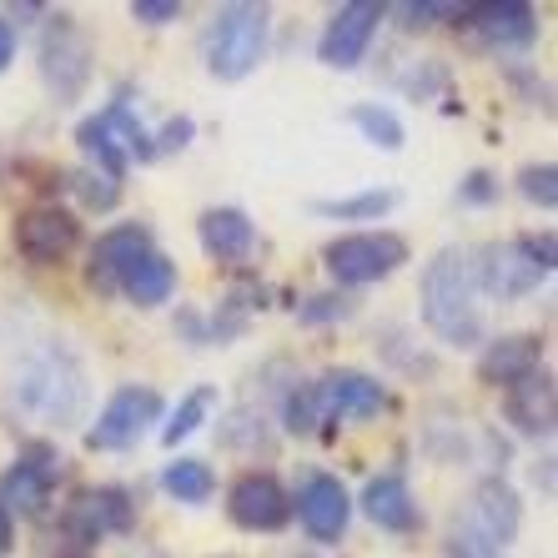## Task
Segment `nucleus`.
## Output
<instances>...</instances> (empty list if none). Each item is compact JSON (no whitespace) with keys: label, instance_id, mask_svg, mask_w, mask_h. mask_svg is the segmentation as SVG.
<instances>
[{"label":"nucleus","instance_id":"nucleus-13","mask_svg":"<svg viewBox=\"0 0 558 558\" xmlns=\"http://www.w3.org/2000/svg\"><path fill=\"white\" fill-rule=\"evenodd\" d=\"M81 247V221L76 211L56 207V202H40V207H26L15 217V252L36 267H56L71 252Z\"/></svg>","mask_w":558,"mask_h":558},{"label":"nucleus","instance_id":"nucleus-18","mask_svg":"<svg viewBox=\"0 0 558 558\" xmlns=\"http://www.w3.org/2000/svg\"><path fill=\"white\" fill-rule=\"evenodd\" d=\"M196 242L217 267H242L257 252V221L242 207H207L196 217Z\"/></svg>","mask_w":558,"mask_h":558},{"label":"nucleus","instance_id":"nucleus-9","mask_svg":"<svg viewBox=\"0 0 558 558\" xmlns=\"http://www.w3.org/2000/svg\"><path fill=\"white\" fill-rule=\"evenodd\" d=\"M56 483H65V458L51 442H31L26 453L15 458V468L0 473V513L5 519H40L51 504Z\"/></svg>","mask_w":558,"mask_h":558},{"label":"nucleus","instance_id":"nucleus-39","mask_svg":"<svg viewBox=\"0 0 558 558\" xmlns=\"http://www.w3.org/2000/svg\"><path fill=\"white\" fill-rule=\"evenodd\" d=\"M15 554V523L0 513V558H11Z\"/></svg>","mask_w":558,"mask_h":558},{"label":"nucleus","instance_id":"nucleus-22","mask_svg":"<svg viewBox=\"0 0 558 558\" xmlns=\"http://www.w3.org/2000/svg\"><path fill=\"white\" fill-rule=\"evenodd\" d=\"M177 282H182V272H177V262L167 257V252H146L136 267H131L126 277H121V298L131 302V307H142V312H151V307H167L171 298H177Z\"/></svg>","mask_w":558,"mask_h":558},{"label":"nucleus","instance_id":"nucleus-35","mask_svg":"<svg viewBox=\"0 0 558 558\" xmlns=\"http://www.w3.org/2000/svg\"><path fill=\"white\" fill-rule=\"evenodd\" d=\"M438 86H448V71H442L438 61H423V65H413V71L403 76V92L417 96V101H428Z\"/></svg>","mask_w":558,"mask_h":558},{"label":"nucleus","instance_id":"nucleus-33","mask_svg":"<svg viewBox=\"0 0 558 558\" xmlns=\"http://www.w3.org/2000/svg\"><path fill=\"white\" fill-rule=\"evenodd\" d=\"M192 136H196V121L192 117H171L161 131H151V146H156V156L186 151V146H192Z\"/></svg>","mask_w":558,"mask_h":558},{"label":"nucleus","instance_id":"nucleus-11","mask_svg":"<svg viewBox=\"0 0 558 558\" xmlns=\"http://www.w3.org/2000/svg\"><path fill=\"white\" fill-rule=\"evenodd\" d=\"M40 81L51 86L56 106H71L92 81V40L71 15H51L40 36Z\"/></svg>","mask_w":558,"mask_h":558},{"label":"nucleus","instance_id":"nucleus-27","mask_svg":"<svg viewBox=\"0 0 558 558\" xmlns=\"http://www.w3.org/2000/svg\"><path fill=\"white\" fill-rule=\"evenodd\" d=\"M161 488H167L177 504L196 508L217 494V473H211V463H202V458H171V463L161 468Z\"/></svg>","mask_w":558,"mask_h":558},{"label":"nucleus","instance_id":"nucleus-1","mask_svg":"<svg viewBox=\"0 0 558 558\" xmlns=\"http://www.w3.org/2000/svg\"><path fill=\"white\" fill-rule=\"evenodd\" d=\"M11 403L21 417L40 423L51 433H65L86 423L92 408V383H86V363L65 338H46L31 352H21V363L11 373Z\"/></svg>","mask_w":558,"mask_h":558},{"label":"nucleus","instance_id":"nucleus-31","mask_svg":"<svg viewBox=\"0 0 558 558\" xmlns=\"http://www.w3.org/2000/svg\"><path fill=\"white\" fill-rule=\"evenodd\" d=\"M65 186L81 196V207L86 211H117V202H121V182H111V177H101V171H71Z\"/></svg>","mask_w":558,"mask_h":558},{"label":"nucleus","instance_id":"nucleus-34","mask_svg":"<svg viewBox=\"0 0 558 558\" xmlns=\"http://www.w3.org/2000/svg\"><path fill=\"white\" fill-rule=\"evenodd\" d=\"M182 0H131V21H142V26H171V21H182Z\"/></svg>","mask_w":558,"mask_h":558},{"label":"nucleus","instance_id":"nucleus-23","mask_svg":"<svg viewBox=\"0 0 558 558\" xmlns=\"http://www.w3.org/2000/svg\"><path fill=\"white\" fill-rule=\"evenodd\" d=\"M403 207V192L398 186H367V192H348V196H327V202H312V211L327 221H383L388 211Z\"/></svg>","mask_w":558,"mask_h":558},{"label":"nucleus","instance_id":"nucleus-19","mask_svg":"<svg viewBox=\"0 0 558 558\" xmlns=\"http://www.w3.org/2000/svg\"><path fill=\"white\" fill-rule=\"evenodd\" d=\"M538 367H544V338L538 332H504V338H488L478 352V383L504 392L523 377H533Z\"/></svg>","mask_w":558,"mask_h":558},{"label":"nucleus","instance_id":"nucleus-3","mask_svg":"<svg viewBox=\"0 0 558 558\" xmlns=\"http://www.w3.org/2000/svg\"><path fill=\"white\" fill-rule=\"evenodd\" d=\"M267 46H272V5L232 0V5L211 11L207 36H202V61L217 81H247L267 61Z\"/></svg>","mask_w":558,"mask_h":558},{"label":"nucleus","instance_id":"nucleus-7","mask_svg":"<svg viewBox=\"0 0 558 558\" xmlns=\"http://www.w3.org/2000/svg\"><path fill=\"white\" fill-rule=\"evenodd\" d=\"M136 529V498L121 483H96V488H76L71 504L61 508V538L71 554H92L101 538Z\"/></svg>","mask_w":558,"mask_h":558},{"label":"nucleus","instance_id":"nucleus-28","mask_svg":"<svg viewBox=\"0 0 558 558\" xmlns=\"http://www.w3.org/2000/svg\"><path fill=\"white\" fill-rule=\"evenodd\" d=\"M106 117V126L117 131V142H121V151H126V161H156V146H151V131H146V121L131 111V101L126 96H117V101L101 111Z\"/></svg>","mask_w":558,"mask_h":558},{"label":"nucleus","instance_id":"nucleus-37","mask_svg":"<svg viewBox=\"0 0 558 558\" xmlns=\"http://www.w3.org/2000/svg\"><path fill=\"white\" fill-rule=\"evenodd\" d=\"M438 15H458V5H403V26L408 31H428Z\"/></svg>","mask_w":558,"mask_h":558},{"label":"nucleus","instance_id":"nucleus-15","mask_svg":"<svg viewBox=\"0 0 558 558\" xmlns=\"http://www.w3.org/2000/svg\"><path fill=\"white\" fill-rule=\"evenodd\" d=\"M292 513H298L302 533H307L312 544L332 548L352 523V494L332 473H312V478H302L298 498H292Z\"/></svg>","mask_w":558,"mask_h":558},{"label":"nucleus","instance_id":"nucleus-16","mask_svg":"<svg viewBox=\"0 0 558 558\" xmlns=\"http://www.w3.org/2000/svg\"><path fill=\"white\" fill-rule=\"evenodd\" d=\"M473 40L488 51H529L538 40V11L523 0H483V5H463L458 11Z\"/></svg>","mask_w":558,"mask_h":558},{"label":"nucleus","instance_id":"nucleus-25","mask_svg":"<svg viewBox=\"0 0 558 558\" xmlns=\"http://www.w3.org/2000/svg\"><path fill=\"white\" fill-rule=\"evenodd\" d=\"M348 121L357 126V136H363L367 146H377V151H403L408 146L403 117H398L392 106H383V101H357L348 111Z\"/></svg>","mask_w":558,"mask_h":558},{"label":"nucleus","instance_id":"nucleus-14","mask_svg":"<svg viewBox=\"0 0 558 558\" xmlns=\"http://www.w3.org/2000/svg\"><path fill=\"white\" fill-rule=\"evenodd\" d=\"M227 519L242 533H282L292 523V494L272 473H242V478L227 488Z\"/></svg>","mask_w":558,"mask_h":558},{"label":"nucleus","instance_id":"nucleus-32","mask_svg":"<svg viewBox=\"0 0 558 558\" xmlns=\"http://www.w3.org/2000/svg\"><path fill=\"white\" fill-rule=\"evenodd\" d=\"M458 202H463V207H494L498 202V177L494 171H468L463 182H458Z\"/></svg>","mask_w":558,"mask_h":558},{"label":"nucleus","instance_id":"nucleus-4","mask_svg":"<svg viewBox=\"0 0 558 558\" xmlns=\"http://www.w3.org/2000/svg\"><path fill=\"white\" fill-rule=\"evenodd\" d=\"M519 529H523V504L513 494V483L488 473L468 498L463 519L448 533L442 558H504L513 548V538H519Z\"/></svg>","mask_w":558,"mask_h":558},{"label":"nucleus","instance_id":"nucleus-26","mask_svg":"<svg viewBox=\"0 0 558 558\" xmlns=\"http://www.w3.org/2000/svg\"><path fill=\"white\" fill-rule=\"evenodd\" d=\"M217 403H221V398H217V388H211V383L192 388L182 403L167 413V423H161V442H167V448H177V442H186L192 433H202V423H211Z\"/></svg>","mask_w":558,"mask_h":558},{"label":"nucleus","instance_id":"nucleus-38","mask_svg":"<svg viewBox=\"0 0 558 558\" xmlns=\"http://www.w3.org/2000/svg\"><path fill=\"white\" fill-rule=\"evenodd\" d=\"M15 51H21V31H15V21H5V15H0V76L11 71Z\"/></svg>","mask_w":558,"mask_h":558},{"label":"nucleus","instance_id":"nucleus-12","mask_svg":"<svg viewBox=\"0 0 558 558\" xmlns=\"http://www.w3.org/2000/svg\"><path fill=\"white\" fill-rule=\"evenodd\" d=\"M388 21V5L383 0H348L327 15L323 36H317V61L332 65V71H357L373 51L377 31Z\"/></svg>","mask_w":558,"mask_h":558},{"label":"nucleus","instance_id":"nucleus-6","mask_svg":"<svg viewBox=\"0 0 558 558\" xmlns=\"http://www.w3.org/2000/svg\"><path fill=\"white\" fill-rule=\"evenodd\" d=\"M413 247L408 236L398 232H348V236H332L323 247V267L327 277L338 287H373V282H388L392 272H403Z\"/></svg>","mask_w":558,"mask_h":558},{"label":"nucleus","instance_id":"nucleus-17","mask_svg":"<svg viewBox=\"0 0 558 558\" xmlns=\"http://www.w3.org/2000/svg\"><path fill=\"white\" fill-rule=\"evenodd\" d=\"M151 247H156V242H151V232H146L142 221L106 227V232L92 242V257H86V282H92L96 292H117L121 277H126Z\"/></svg>","mask_w":558,"mask_h":558},{"label":"nucleus","instance_id":"nucleus-5","mask_svg":"<svg viewBox=\"0 0 558 558\" xmlns=\"http://www.w3.org/2000/svg\"><path fill=\"white\" fill-rule=\"evenodd\" d=\"M558 267V247L554 232L544 236H508V242H488L473 252V277L478 292L494 302H523L554 277Z\"/></svg>","mask_w":558,"mask_h":558},{"label":"nucleus","instance_id":"nucleus-36","mask_svg":"<svg viewBox=\"0 0 558 558\" xmlns=\"http://www.w3.org/2000/svg\"><path fill=\"white\" fill-rule=\"evenodd\" d=\"M508 81H513V86H523L529 106H544V111H548V81L538 76V71H529V65H508Z\"/></svg>","mask_w":558,"mask_h":558},{"label":"nucleus","instance_id":"nucleus-10","mask_svg":"<svg viewBox=\"0 0 558 558\" xmlns=\"http://www.w3.org/2000/svg\"><path fill=\"white\" fill-rule=\"evenodd\" d=\"M312 408H317V423H367V417L388 413V383H377L373 373H357V367H327L323 377L307 383Z\"/></svg>","mask_w":558,"mask_h":558},{"label":"nucleus","instance_id":"nucleus-20","mask_svg":"<svg viewBox=\"0 0 558 558\" xmlns=\"http://www.w3.org/2000/svg\"><path fill=\"white\" fill-rule=\"evenodd\" d=\"M357 504H363L367 523L383 533H417L423 529V508H417V498H413L403 473H377V478H367Z\"/></svg>","mask_w":558,"mask_h":558},{"label":"nucleus","instance_id":"nucleus-21","mask_svg":"<svg viewBox=\"0 0 558 558\" xmlns=\"http://www.w3.org/2000/svg\"><path fill=\"white\" fill-rule=\"evenodd\" d=\"M504 413L508 423L523 433V438H554V423H558V392H554V373L538 367L533 377L513 383L504 392Z\"/></svg>","mask_w":558,"mask_h":558},{"label":"nucleus","instance_id":"nucleus-24","mask_svg":"<svg viewBox=\"0 0 558 558\" xmlns=\"http://www.w3.org/2000/svg\"><path fill=\"white\" fill-rule=\"evenodd\" d=\"M76 146H81V156L92 161L86 171H101V177H111V182H121L126 177V151H121V142H117V131L106 126V117L96 111V117H86L76 126Z\"/></svg>","mask_w":558,"mask_h":558},{"label":"nucleus","instance_id":"nucleus-30","mask_svg":"<svg viewBox=\"0 0 558 558\" xmlns=\"http://www.w3.org/2000/svg\"><path fill=\"white\" fill-rule=\"evenodd\" d=\"M357 302L348 292H317V298H302L298 302V323L302 327H332V323H348Z\"/></svg>","mask_w":558,"mask_h":558},{"label":"nucleus","instance_id":"nucleus-29","mask_svg":"<svg viewBox=\"0 0 558 558\" xmlns=\"http://www.w3.org/2000/svg\"><path fill=\"white\" fill-rule=\"evenodd\" d=\"M519 196L538 211H554L558 207V167L554 161H529V167L519 171Z\"/></svg>","mask_w":558,"mask_h":558},{"label":"nucleus","instance_id":"nucleus-8","mask_svg":"<svg viewBox=\"0 0 558 558\" xmlns=\"http://www.w3.org/2000/svg\"><path fill=\"white\" fill-rule=\"evenodd\" d=\"M167 417V398L151 388V383H121L106 408L96 413V423L86 428V442L96 453H126L151 433V423Z\"/></svg>","mask_w":558,"mask_h":558},{"label":"nucleus","instance_id":"nucleus-2","mask_svg":"<svg viewBox=\"0 0 558 558\" xmlns=\"http://www.w3.org/2000/svg\"><path fill=\"white\" fill-rule=\"evenodd\" d=\"M417 302H423V327L442 348H483L488 342V323H483V292L473 277V252L442 247L438 257L423 267L417 282Z\"/></svg>","mask_w":558,"mask_h":558}]
</instances>
